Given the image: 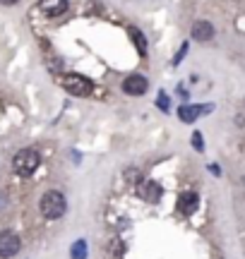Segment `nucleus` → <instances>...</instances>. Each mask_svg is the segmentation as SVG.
Returning <instances> with one entry per match:
<instances>
[{
    "mask_svg": "<svg viewBox=\"0 0 245 259\" xmlns=\"http://www.w3.org/2000/svg\"><path fill=\"white\" fill-rule=\"evenodd\" d=\"M197 204H199V197L195 192H183L178 199V209H180V213L190 216V213L197 211Z\"/></svg>",
    "mask_w": 245,
    "mask_h": 259,
    "instance_id": "nucleus-8",
    "label": "nucleus"
},
{
    "mask_svg": "<svg viewBox=\"0 0 245 259\" xmlns=\"http://www.w3.org/2000/svg\"><path fill=\"white\" fill-rule=\"evenodd\" d=\"M192 144H195V149H197V151H202V135H199V132H195V135H192Z\"/></svg>",
    "mask_w": 245,
    "mask_h": 259,
    "instance_id": "nucleus-13",
    "label": "nucleus"
},
{
    "mask_svg": "<svg viewBox=\"0 0 245 259\" xmlns=\"http://www.w3.org/2000/svg\"><path fill=\"white\" fill-rule=\"evenodd\" d=\"M38 10L46 15V17H60L67 12V0H41Z\"/></svg>",
    "mask_w": 245,
    "mask_h": 259,
    "instance_id": "nucleus-6",
    "label": "nucleus"
},
{
    "mask_svg": "<svg viewBox=\"0 0 245 259\" xmlns=\"http://www.w3.org/2000/svg\"><path fill=\"white\" fill-rule=\"evenodd\" d=\"M185 51H188V44H183V48L178 51V56H176V60H173V65H178L180 60H183V56H185Z\"/></svg>",
    "mask_w": 245,
    "mask_h": 259,
    "instance_id": "nucleus-15",
    "label": "nucleus"
},
{
    "mask_svg": "<svg viewBox=\"0 0 245 259\" xmlns=\"http://www.w3.org/2000/svg\"><path fill=\"white\" fill-rule=\"evenodd\" d=\"M38 163H41V156H38V151H34V149H22V151H17L15 158H12V168H15V173L22 178L31 176L38 168Z\"/></svg>",
    "mask_w": 245,
    "mask_h": 259,
    "instance_id": "nucleus-2",
    "label": "nucleus"
},
{
    "mask_svg": "<svg viewBox=\"0 0 245 259\" xmlns=\"http://www.w3.org/2000/svg\"><path fill=\"white\" fill-rule=\"evenodd\" d=\"M19 247H22V242H19V238L12 231H3V233H0V257H3V259L15 257V254L19 252Z\"/></svg>",
    "mask_w": 245,
    "mask_h": 259,
    "instance_id": "nucleus-4",
    "label": "nucleus"
},
{
    "mask_svg": "<svg viewBox=\"0 0 245 259\" xmlns=\"http://www.w3.org/2000/svg\"><path fill=\"white\" fill-rule=\"evenodd\" d=\"M212 108H214V106H188V103H183L178 108V118L183 122H195L199 113H207V111H212Z\"/></svg>",
    "mask_w": 245,
    "mask_h": 259,
    "instance_id": "nucleus-7",
    "label": "nucleus"
},
{
    "mask_svg": "<svg viewBox=\"0 0 245 259\" xmlns=\"http://www.w3.org/2000/svg\"><path fill=\"white\" fill-rule=\"evenodd\" d=\"M125 176L130 178V183H140V170H128Z\"/></svg>",
    "mask_w": 245,
    "mask_h": 259,
    "instance_id": "nucleus-14",
    "label": "nucleus"
},
{
    "mask_svg": "<svg viewBox=\"0 0 245 259\" xmlns=\"http://www.w3.org/2000/svg\"><path fill=\"white\" fill-rule=\"evenodd\" d=\"M159 108H161V111H169V103H166V94H159Z\"/></svg>",
    "mask_w": 245,
    "mask_h": 259,
    "instance_id": "nucleus-16",
    "label": "nucleus"
},
{
    "mask_svg": "<svg viewBox=\"0 0 245 259\" xmlns=\"http://www.w3.org/2000/svg\"><path fill=\"white\" fill-rule=\"evenodd\" d=\"M147 89H149V79L142 74H130L123 79V92L130 96H142V94H147Z\"/></svg>",
    "mask_w": 245,
    "mask_h": 259,
    "instance_id": "nucleus-5",
    "label": "nucleus"
},
{
    "mask_svg": "<svg viewBox=\"0 0 245 259\" xmlns=\"http://www.w3.org/2000/svg\"><path fill=\"white\" fill-rule=\"evenodd\" d=\"M38 209H41V216L48 219V221H58L67 209V202L63 192H58V190H48L44 197H41V202H38Z\"/></svg>",
    "mask_w": 245,
    "mask_h": 259,
    "instance_id": "nucleus-1",
    "label": "nucleus"
},
{
    "mask_svg": "<svg viewBox=\"0 0 245 259\" xmlns=\"http://www.w3.org/2000/svg\"><path fill=\"white\" fill-rule=\"evenodd\" d=\"M192 38L199 41V44L214 38V27H212L209 22H195V24H192Z\"/></svg>",
    "mask_w": 245,
    "mask_h": 259,
    "instance_id": "nucleus-9",
    "label": "nucleus"
},
{
    "mask_svg": "<svg viewBox=\"0 0 245 259\" xmlns=\"http://www.w3.org/2000/svg\"><path fill=\"white\" fill-rule=\"evenodd\" d=\"M60 87H63L67 94H72V96H89V94L94 92L92 79H87V77L75 74V72L63 74V77H60Z\"/></svg>",
    "mask_w": 245,
    "mask_h": 259,
    "instance_id": "nucleus-3",
    "label": "nucleus"
},
{
    "mask_svg": "<svg viewBox=\"0 0 245 259\" xmlns=\"http://www.w3.org/2000/svg\"><path fill=\"white\" fill-rule=\"evenodd\" d=\"M72 259H87V245L85 240H77L72 245Z\"/></svg>",
    "mask_w": 245,
    "mask_h": 259,
    "instance_id": "nucleus-12",
    "label": "nucleus"
},
{
    "mask_svg": "<svg viewBox=\"0 0 245 259\" xmlns=\"http://www.w3.org/2000/svg\"><path fill=\"white\" fill-rule=\"evenodd\" d=\"M130 36L135 38V44H137V51H140V56H147V38L142 34L137 27H130Z\"/></svg>",
    "mask_w": 245,
    "mask_h": 259,
    "instance_id": "nucleus-10",
    "label": "nucleus"
},
{
    "mask_svg": "<svg viewBox=\"0 0 245 259\" xmlns=\"http://www.w3.org/2000/svg\"><path fill=\"white\" fill-rule=\"evenodd\" d=\"M3 206H5V194L0 192V209H3Z\"/></svg>",
    "mask_w": 245,
    "mask_h": 259,
    "instance_id": "nucleus-17",
    "label": "nucleus"
},
{
    "mask_svg": "<svg viewBox=\"0 0 245 259\" xmlns=\"http://www.w3.org/2000/svg\"><path fill=\"white\" fill-rule=\"evenodd\" d=\"M144 197H147L149 202H159L161 187L156 185V183H147V187H144Z\"/></svg>",
    "mask_w": 245,
    "mask_h": 259,
    "instance_id": "nucleus-11",
    "label": "nucleus"
}]
</instances>
